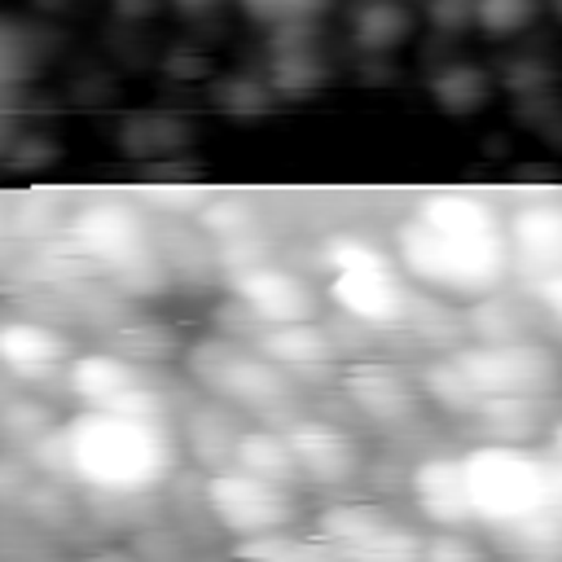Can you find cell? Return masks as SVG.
Segmentation results:
<instances>
[{"mask_svg": "<svg viewBox=\"0 0 562 562\" xmlns=\"http://www.w3.org/2000/svg\"><path fill=\"white\" fill-rule=\"evenodd\" d=\"M0 426H4L13 439H22V443H31V448H35V443L57 426V422H53V417H48V408H40V404H13V408L0 417Z\"/></svg>", "mask_w": 562, "mask_h": 562, "instance_id": "cell-29", "label": "cell"}, {"mask_svg": "<svg viewBox=\"0 0 562 562\" xmlns=\"http://www.w3.org/2000/svg\"><path fill=\"white\" fill-rule=\"evenodd\" d=\"M233 562H347V558H342V553H334L329 544H321L316 536H312V540H299V536L272 531V536L237 540Z\"/></svg>", "mask_w": 562, "mask_h": 562, "instance_id": "cell-22", "label": "cell"}, {"mask_svg": "<svg viewBox=\"0 0 562 562\" xmlns=\"http://www.w3.org/2000/svg\"><path fill=\"white\" fill-rule=\"evenodd\" d=\"M70 360H75V342L61 329L44 321H26V316L0 321V369L13 373L18 382L66 378Z\"/></svg>", "mask_w": 562, "mask_h": 562, "instance_id": "cell-13", "label": "cell"}, {"mask_svg": "<svg viewBox=\"0 0 562 562\" xmlns=\"http://www.w3.org/2000/svg\"><path fill=\"white\" fill-rule=\"evenodd\" d=\"M40 75V44L26 22L0 13V101Z\"/></svg>", "mask_w": 562, "mask_h": 562, "instance_id": "cell-21", "label": "cell"}, {"mask_svg": "<svg viewBox=\"0 0 562 562\" xmlns=\"http://www.w3.org/2000/svg\"><path fill=\"white\" fill-rule=\"evenodd\" d=\"M70 237L75 246L119 285L127 290H162L167 281V263L162 250L154 241V233L145 228L140 211L123 206V202H92L70 220Z\"/></svg>", "mask_w": 562, "mask_h": 562, "instance_id": "cell-5", "label": "cell"}, {"mask_svg": "<svg viewBox=\"0 0 562 562\" xmlns=\"http://www.w3.org/2000/svg\"><path fill=\"white\" fill-rule=\"evenodd\" d=\"M422 395H430V400L443 404L448 413H474V408H479V395L470 391V382H465V373L457 369L452 356L426 364V373H422Z\"/></svg>", "mask_w": 562, "mask_h": 562, "instance_id": "cell-25", "label": "cell"}, {"mask_svg": "<svg viewBox=\"0 0 562 562\" xmlns=\"http://www.w3.org/2000/svg\"><path fill=\"white\" fill-rule=\"evenodd\" d=\"M544 448H549L553 457H562V417L549 422V430H544Z\"/></svg>", "mask_w": 562, "mask_h": 562, "instance_id": "cell-32", "label": "cell"}, {"mask_svg": "<svg viewBox=\"0 0 562 562\" xmlns=\"http://www.w3.org/2000/svg\"><path fill=\"white\" fill-rule=\"evenodd\" d=\"M408 492H413L417 514L430 527H439V531H470L474 527V509H470V496H465V470H461L457 452L422 457L413 465Z\"/></svg>", "mask_w": 562, "mask_h": 562, "instance_id": "cell-14", "label": "cell"}, {"mask_svg": "<svg viewBox=\"0 0 562 562\" xmlns=\"http://www.w3.org/2000/svg\"><path fill=\"white\" fill-rule=\"evenodd\" d=\"M233 470H246V474H259V479H272V483H303L299 474V461H294V448H290V435L285 430H272V426H246L237 439H233V457H228Z\"/></svg>", "mask_w": 562, "mask_h": 562, "instance_id": "cell-18", "label": "cell"}, {"mask_svg": "<svg viewBox=\"0 0 562 562\" xmlns=\"http://www.w3.org/2000/svg\"><path fill=\"white\" fill-rule=\"evenodd\" d=\"M31 452L48 474L75 479L92 492L136 496L171 479L180 439L162 413L79 408L70 422H57Z\"/></svg>", "mask_w": 562, "mask_h": 562, "instance_id": "cell-2", "label": "cell"}, {"mask_svg": "<svg viewBox=\"0 0 562 562\" xmlns=\"http://www.w3.org/2000/svg\"><path fill=\"white\" fill-rule=\"evenodd\" d=\"M505 237H509V272L527 281L562 272V202L558 198H536L522 202L505 215Z\"/></svg>", "mask_w": 562, "mask_h": 562, "instance_id": "cell-12", "label": "cell"}, {"mask_svg": "<svg viewBox=\"0 0 562 562\" xmlns=\"http://www.w3.org/2000/svg\"><path fill=\"white\" fill-rule=\"evenodd\" d=\"M422 562H501L492 544H479L470 531H435L426 536V558Z\"/></svg>", "mask_w": 562, "mask_h": 562, "instance_id": "cell-28", "label": "cell"}, {"mask_svg": "<svg viewBox=\"0 0 562 562\" xmlns=\"http://www.w3.org/2000/svg\"><path fill=\"white\" fill-rule=\"evenodd\" d=\"M329 4H334V0H237V9H241L255 26H263V31H272V35L307 31Z\"/></svg>", "mask_w": 562, "mask_h": 562, "instance_id": "cell-24", "label": "cell"}, {"mask_svg": "<svg viewBox=\"0 0 562 562\" xmlns=\"http://www.w3.org/2000/svg\"><path fill=\"white\" fill-rule=\"evenodd\" d=\"M299 35H307V31H290V35H281V57L272 61V70H277V83L285 88V92H303V88H312L316 83V57L299 44Z\"/></svg>", "mask_w": 562, "mask_h": 562, "instance_id": "cell-27", "label": "cell"}, {"mask_svg": "<svg viewBox=\"0 0 562 562\" xmlns=\"http://www.w3.org/2000/svg\"><path fill=\"white\" fill-rule=\"evenodd\" d=\"M351 31H356V44L364 53H386V48H400L408 40L413 13L400 0H364L351 13Z\"/></svg>", "mask_w": 562, "mask_h": 562, "instance_id": "cell-20", "label": "cell"}, {"mask_svg": "<svg viewBox=\"0 0 562 562\" xmlns=\"http://www.w3.org/2000/svg\"><path fill=\"white\" fill-rule=\"evenodd\" d=\"M189 373L224 404L246 408L255 417H272L290 400L285 369L237 338H202L198 347H189Z\"/></svg>", "mask_w": 562, "mask_h": 562, "instance_id": "cell-7", "label": "cell"}, {"mask_svg": "<svg viewBox=\"0 0 562 562\" xmlns=\"http://www.w3.org/2000/svg\"><path fill=\"white\" fill-rule=\"evenodd\" d=\"M483 531L501 562H562V509H540Z\"/></svg>", "mask_w": 562, "mask_h": 562, "instance_id": "cell-17", "label": "cell"}, {"mask_svg": "<svg viewBox=\"0 0 562 562\" xmlns=\"http://www.w3.org/2000/svg\"><path fill=\"white\" fill-rule=\"evenodd\" d=\"M83 562H136L132 553H119V549H105V553H92V558H83Z\"/></svg>", "mask_w": 562, "mask_h": 562, "instance_id": "cell-33", "label": "cell"}, {"mask_svg": "<svg viewBox=\"0 0 562 562\" xmlns=\"http://www.w3.org/2000/svg\"><path fill=\"white\" fill-rule=\"evenodd\" d=\"M290 435V448H294V461H299V474L303 483H316V487H347L360 470V448L356 439L334 426V422H316V417H299L285 426Z\"/></svg>", "mask_w": 562, "mask_h": 562, "instance_id": "cell-15", "label": "cell"}, {"mask_svg": "<svg viewBox=\"0 0 562 562\" xmlns=\"http://www.w3.org/2000/svg\"><path fill=\"white\" fill-rule=\"evenodd\" d=\"M321 544L342 553L347 562H422L426 558V536L395 518L382 505L369 501H334L316 514Z\"/></svg>", "mask_w": 562, "mask_h": 562, "instance_id": "cell-8", "label": "cell"}, {"mask_svg": "<svg viewBox=\"0 0 562 562\" xmlns=\"http://www.w3.org/2000/svg\"><path fill=\"white\" fill-rule=\"evenodd\" d=\"M255 347L281 364V369H321L334 360V338L316 321H285V325H259Z\"/></svg>", "mask_w": 562, "mask_h": 562, "instance_id": "cell-19", "label": "cell"}, {"mask_svg": "<svg viewBox=\"0 0 562 562\" xmlns=\"http://www.w3.org/2000/svg\"><path fill=\"white\" fill-rule=\"evenodd\" d=\"M31 487H26V465L13 461V457H0V501H22Z\"/></svg>", "mask_w": 562, "mask_h": 562, "instance_id": "cell-31", "label": "cell"}, {"mask_svg": "<svg viewBox=\"0 0 562 562\" xmlns=\"http://www.w3.org/2000/svg\"><path fill=\"white\" fill-rule=\"evenodd\" d=\"M66 391L83 408H105V413H162L167 417V395L158 378L123 356V351H75L66 369Z\"/></svg>", "mask_w": 562, "mask_h": 562, "instance_id": "cell-10", "label": "cell"}, {"mask_svg": "<svg viewBox=\"0 0 562 562\" xmlns=\"http://www.w3.org/2000/svg\"><path fill=\"white\" fill-rule=\"evenodd\" d=\"M430 92L448 114H474L487 101V75L474 61H452L430 79Z\"/></svg>", "mask_w": 562, "mask_h": 562, "instance_id": "cell-23", "label": "cell"}, {"mask_svg": "<svg viewBox=\"0 0 562 562\" xmlns=\"http://www.w3.org/2000/svg\"><path fill=\"white\" fill-rule=\"evenodd\" d=\"M391 255L408 281L443 299H487L509 277V237L496 206L470 189H430L395 224Z\"/></svg>", "mask_w": 562, "mask_h": 562, "instance_id": "cell-1", "label": "cell"}, {"mask_svg": "<svg viewBox=\"0 0 562 562\" xmlns=\"http://www.w3.org/2000/svg\"><path fill=\"white\" fill-rule=\"evenodd\" d=\"M342 391H347L351 408L364 413L378 426H404L417 413V400H422L417 386L391 364H356V369H347Z\"/></svg>", "mask_w": 562, "mask_h": 562, "instance_id": "cell-16", "label": "cell"}, {"mask_svg": "<svg viewBox=\"0 0 562 562\" xmlns=\"http://www.w3.org/2000/svg\"><path fill=\"white\" fill-rule=\"evenodd\" d=\"M527 294L540 312H549L553 321H562V272L553 277H540V281H527Z\"/></svg>", "mask_w": 562, "mask_h": 562, "instance_id": "cell-30", "label": "cell"}, {"mask_svg": "<svg viewBox=\"0 0 562 562\" xmlns=\"http://www.w3.org/2000/svg\"><path fill=\"white\" fill-rule=\"evenodd\" d=\"M531 18H536V0H470V22L492 40L518 35Z\"/></svg>", "mask_w": 562, "mask_h": 562, "instance_id": "cell-26", "label": "cell"}, {"mask_svg": "<svg viewBox=\"0 0 562 562\" xmlns=\"http://www.w3.org/2000/svg\"><path fill=\"white\" fill-rule=\"evenodd\" d=\"M202 501H206V514L224 531H233L237 540L285 531L294 522V514H299L294 487L259 479V474H246V470H233V465H224V470H215L206 479Z\"/></svg>", "mask_w": 562, "mask_h": 562, "instance_id": "cell-9", "label": "cell"}, {"mask_svg": "<svg viewBox=\"0 0 562 562\" xmlns=\"http://www.w3.org/2000/svg\"><path fill=\"white\" fill-rule=\"evenodd\" d=\"M474 527H501L540 509H562V457L536 443H479L461 452Z\"/></svg>", "mask_w": 562, "mask_h": 562, "instance_id": "cell-3", "label": "cell"}, {"mask_svg": "<svg viewBox=\"0 0 562 562\" xmlns=\"http://www.w3.org/2000/svg\"><path fill=\"white\" fill-rule=\"evenodd\" d=\"M321 263L329 272L325 294L329 303L369 325V329H400L417 316V294L413 281L400 272L395 255L360 233H334L321 246Z\"/></svg>", "mask_w": 562, "mask_h": 562, "instance_id": "cell-4", "label": "cell"}, {"mask_svg": "<svg viewBox=\"0 0 562 562\" xmlns=\"http://www.w3.org/2000/svg\"><path fill=\"white\" fill-rule=\"evenodd\" d=\"M233 299L246 307L259 325H285V321H316V294L312 285L268 259H250L233 268Z\"/></svg>", "mask_w": 562, "mask_h": 562, "instance_id": "cell-11", "label": "cell"}, {"mask_svg": "<svg viewBox=\"0 0 562 562\" xmlns=\"http://www.w3.org/2000/svg\"><path fill=\"white\" fill-rule=\"evenodd\" d=\"M479 404L487 400H553L562 391V360L536 338L470 342L452 351ZM479 413V408H474Z\"/></svg>", "mask_w": 562, "mask_h": 562, "instance_id": "cell-6", "label": "cell"}]
</instances>
